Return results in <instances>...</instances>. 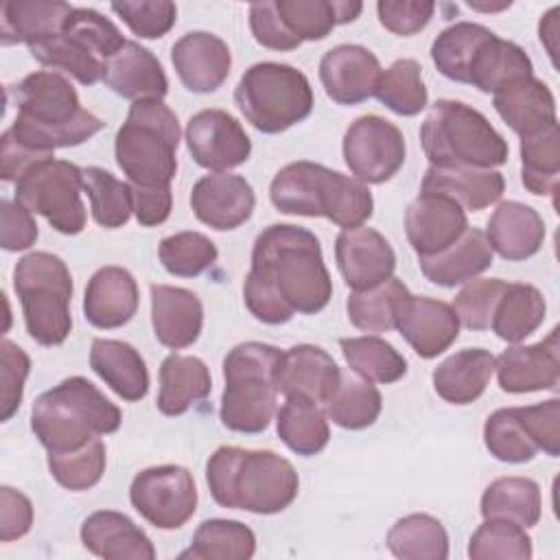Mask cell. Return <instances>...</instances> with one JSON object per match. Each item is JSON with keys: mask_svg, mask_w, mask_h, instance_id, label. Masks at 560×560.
Returning a JSON list of instances; mask_svg holds the SVG:
<instances>
[{"mask_svg": "<svg viewBox=\"0 0 560 560\" xmlns=\"http://www.w3.org/2000/svg\"><path fill=\"white\" fill-rule=\"evenodd\" d=\"M483 444L494 459L505 464H525L538 453V446L532 442L518 416V407H503L488 416L483 424Z\"/></svg>", "mask_w": 560, "mask_h": 560, "instance_id": "50", "label": "cell"}, {"mask_svg": "<svg viewBox=\"0 0 560 560\" xmlns=\"http://www.w3.org/2000/svg\"><path fill=\"white\" fill-rule=\"evenodd\" d=\"M494 357L483 348H466L444 359L433 370V387L451 405H470L488 387Z\"/></svg>", "mask_w": 560, "mask_h": 560, "instance_id": "32", "label": "cell"}, {"mask_svg": "<svg viewBox=\"0 0 560 560\" xmlns=\"http://www.w3.org/2000/svg\"><path fill=\"white\" fill-rule=\"evenodd\" d=\"M409 289L398 278H389L383 284L365 291H352L346 302L348 319L363 332H389L396 328L398 315Z\"/></svg>", "mask_w": 560, "mask_h": 560, "instance_id": "40", "label": "cell"}, {"mask_svg": "<svg viewBox=\"0 0 560 560\" xmlns=\"http://www.w3.org/2000/svg\"><path fill=\"white\" fill-rule=\"evenodd\" d=\"M186 147L192 160L214 173L241 166L252 153V140L225 109H201L186 125Z\"/></svg>", "mask_w": 560, "mask_h": 560, "instance_id": "13", "label": "cell"}, {"mask_svg": "<svg viewBox=\"0 0 560 560\" xmlns=\"http://www.w3.org/2000/svg\"><path fill=\"white\" fill-rule=\"evenodd\" d=\"M483 518H508L534 527L542 514L540 486L529 477H499L481 494Z\"/></svg>", "mask_w": 560, "mask_h": 560, "instance_id": "38", "label": "cell"}, {"mask_svg": "<svg viewBox=\"0 0 560 560\" xmlns=\"http://www.w3.org/2000/svg\"><path fill=\"white\" fill-rule=\"evenodd\" d=\"M256 206L252 184L232 173H210L197 179L190 190L195 217L212 230L225 232L243 225Z\"/></svg>", "mask_w": 560, "mask_h": 560, "instance_id": "17", "label": "cell"}, {"mask_svg": "<svg viewBox=\"0 0 560 560\" xmlns=\"http://www.w3.org/2000/svg\"><path fill=\"white\" fill-rule=\"evenodd\" d=\"M90 368L122 400H142L149 392V370L140 352L120 339H94L90 348Z\"/></svg>", "mask_w": 560, "mask_h": 560, "instance_id": "31", "label": "cell"}, {"mask_svg": "<svg viewBox=\"0 0 560 560\" xmlns=\"http://www.w3.org/2000/svg\"><path fill=\"white\" fill-rule=\"evenodd\" d=\"M381 72L376 55L359 44H339L319 61L324 92L339 105H359L374 96Z\"/></svg>", "mask_w": 560, "mask_h": 560, "instance_id": "16", "label": "cell"}, {"mask_svg": "<svg viewBox=\"0 0 560 560\" xmlns=\"http://www.w3.org/2000/svg\"><path fill=\"white\" fill-rule=\"evenodd\" d=\"M282 350L245 341L234 346L223 359L225 389L221 396V422L236 433H260L276 413L278 370Z\"/></svg>", "mask_w": 560, "mask_h": 560, "instance_id": "7", "label": "cell"}, {"mask_svg": "<svg viewBox=\"0 0 560 560\" xmlns=\"http://www.w3.org/2000/svg\"><path fill=\"white\" fill-rule=\"evenodd\" d=\"M72 9L61 0H9L0 9V39L4 46H33L59 35Z\"/></svg>", "mask_w": 560, "mask_h": 560, "instance_id": "30", "label": "cell"}, {"mask_svg": "<svg viewBox=\"0 0 560 560\" xmlns=\"http://www.w3.org/2000/svg\"><path fill=\"white\" fill-rule=\"evenodd\" d=\"M245 280L267 289L287 308L302 315L319 313L332 298L319 238L291 223H273L256 236Z\"/></svg>", "mask_w": 560, "mask_h": 560, "instance_id": "1", "label": "cell"}, {"mask_svg": "<svg viewBox=\"0 0 560 560\" xmlns=\"http://www.w3.org/2000/svg\"><path fill=\"white\" fill-rule=\"evenodd\" d=\"M472 560H527L532 558V538L514 521L486 518L468 542Z\"/></svg>", "mask_w": 560, "mask_h": 560, "instance_id": "51", "label": "cell"}, {"mask_svg": "<svg viewBox=\"0 0 560 560\" xmlns=\"http://www.w3.org/2000/svg\"><path fill=\"white\" fill-rule=\"evenodd\" d=\"M13 289L22 302L26 332L39 346H59L72 330V276L48 252H31L13 267Z\"/></svg>", "mask_w": 560, "mask_h": 560, "instance_id": "8", "label": "cell"}, {"mask_svg": "<svg viewBox=\"0 0 560 560\" xmlns=\"http://www.w3.org/2000/svg\"><path fill=\"white\" fill-rule=\"evenodd\" d=\"M276 429L280 440L298 455L311 457L326 448L330 440V427L326 413L317 402L289 396L276 413Z\"/></svg>", "mask_w": 560, "mask_h": 560, "instance_id": "39", "label": "cell"}, {"mask_svg": "<svg viewBox=\"0 0 560 560\" xmlns=\"http://www.w3.org/2000/svg\"><path fill=\"white\" fill-rule=\"evenodd\" d=\"M505 287L508 282L501 278H479L466 282L453 300L459 324L470 330H488L497 302L503 295Z\"/></svg>", "mask_w": 560, "mask_h": 560, "instance_id": "56", "label": "cell"}, {"mask_svg": "<svg viewBox=\"0 0 560 560\" xmlns=\"http://www.w3.org/2000/svg\"><path fill=\"white\" fill-rule=\"evenodd\" d=\"M499 387L508 394H527L540 389H558L560 383V348L558 328L547 339L532 346H512L494 359Z\"/></svg>", "mask_w": 560, "mask_h": 560, "instance_id": "18", "label": "cell"}, {"mask_svg": "<svg viewBox=\"0 0 560 560\" xmlns=\"http://www.w3.org/2000/svg\"><path fill=\"white\" fill-rule=\"evenodd\" d=\"M387 547L402 560H444L448 556V534L431 514H409L398 518L387 532Z\"/></svg>", "mask_w": 560, "mask_h": 560, "instance_id": "42", "label": "cell"}, {"mask_svg": "<svg viewBox=\"0 0 560 560\" xmlns=\"http://www.w3.org/2000/svg\"><path fill=\"white\" fill-rule=\"evenodd\" d=\"M61 33L77 39L79 44H83L88 50H92L103 61H107L127 42L122 37V33L118 31V26L94 9H77L74 7L66 20Z\"/></svg>", "mask_w": 560, "mask_h": 560, "instance_id": "55", "label": "cell"}, {"mask_svg": "<svg viewBox=\"0 0 560 560\" xmlns=\"http://www.w3.org/2000/svg\"><path fill=\"white\" fill-rule=\"evenodd\" d=\"M492 35L490 28L475 22H457L444 28L431 44V61L440 74L451 81L468 83V68L479 46Z\"/></svg>", "mask_w": 560, "mask_h": 560, "instance_id": "45", "label": "cell"}, {"mask_svg": "<svg viewBox=\"0 0 560 560\" xmlns=\"http://www.w3.org/2000/svg\"><path fill=\"white\" fill-rule=\"evenodd\" d=\"M120 409L83 376L63 378L35 398L31 429L48 453H68L118 431Z\"/></svg>", "mask_w": 560, "mask_h": 560, "instance_id": "4", "label": "cell"}, {"mask_svg": "<svg viewBox=\"0 0 560 560\" xmlns=\"http://www.w3.org/2000/svg\"><path fill=\"white\" fill-rule=\"evenodd\" d=\"M112 11L131 28L133 35L144 39H158L166 35L177 20V7L168 0L114 2Z\"/></svg>", "mask_w": 560, "mask_h": 560, "instance_id": "57", "label": "cell"}, {"mask_svg": "<svg viewBox=\"0 0 560 560\" xmlns=\"http://www.w3.org/2000/svg\"><path fill=\"white\" fill-rule=\"evenodd\" d=\"M492 247L486 232L477 228H466V232L433 256L420 258V269L424 278L438 287H457L475 280L492 265Z\"/></svg>", "mask_w": 560, "mask_h": 560, "instance_id": "29", "label": "cell"}, {"mask_svg": "<svg viewBox=\"0 0 560 560\" xmlns=\"http://www.w3.org/2000/svg\"><path fill=\"white\" fill-rule=\"evenodd\" d=\"M374 96L398 116H416L429 103L422 68L416 59H398L381 72Z\"/></svg>", "mask_w": 560, "mask_h": 560, "instance_id": "48", "label": "cell"}, {"mask_svg": "<svg viewBox=\"0 0 560 560\" xmlns=\"http://www.w3.org/2000/svg\"><path fill=\"white\" fill-rule=\"evenodd\" d=\"M435 2L420 0H381L376 4L378 22L392 31L394 35H416L420 33L433 18Z\"/></svg>", "mask_w": 560, "mask_h": 560, "instance_id": "60", "label": "cell"}, {"mask_svg": "<svg viewBox=\"0 0 560 560\" xmlns=\"http://www.w3.org/2000/svg\"><path fill=\"white\" fill-rule=\"evenodd\" d=\"M383 409L381 392L365 378L341 374L337 389L326 400V416L341 429L372 427Z\"/></svg>", "mask_w": 560, "mask_h": 560, "instance_id": "46", "label": "cell"}, {"mask_svg": "<svg viewBox=\"0 0 560 560\" xmlns=\"http://www.w3.org/2000/svg\"><path fill=\"white\" fill-rule=\"evenodd\" d=\"M466 228V210L442 192L422 190L405 210L407 241L418 258L442 252L455 243Z\"/></svg>", "mask_w": 560, "mask_h": 560, "instance_id": "15", "label": "cell"}, {"mask_svg": "<svg viewBox=\"0 0 560 560\" xmlns=\"http://www.w3.org/2000/svg\"><path fill=\"white\" fill-rule=\"evenodd\" d=\"M560 177L558 122L521 138V182L532 195H556Z\"/></svg>", "mask_w": 560, "mask_h": 560, "instance_id": "44", "label": "cell"}, {"mask_svg": "<svg viewBox=\"0 0 560 560\" xmlns=\"http://www.w3.org/2000/svg\"><path fill=\"white\" fill-rule=\"evenodd\" d=\"M0 217H2V230H0V245L7 252H22L28 249L37 236V223L33 219V212L24 208L20 201H0Z\"/></svg>", "mask_w": 560, "mask_h": 560, "instance_id": "62", "label": "cell"}, {"mask_svg": "<svg viewBox=\"0 0 560 560\" xmlns=\"http://www.w3.org/2000/svg\"><path fill=\"white\" fill-rule=\"evenodd\" d=\"M313 101L306 74L276 61L249 66L234 90L236 107L262 133H280L302 122L308 118Z\"/></svg>", "mask_w": 560, "mask_h": 560, "instance_id": "9", "label": "cell"}, {"mask_svg": "<svg viewBox=\"0 0 560 560\" xmlns=\"http://www.w3.org/2000/svg\"><path fill=\"white\" fill-rule=\"evenodd\" d=\"M171 61L184 88L197 94L219 90L232 68L228 44L206 31L182 35L171 48Z\"/></svg>", "mask_w": 560, "mask_h": 560, "instance_id": "19", "label": "cell"}, {"mask_svg": "<svg viewBox=\"0 0 560 560\" xmlns=\"http://www.w3.org/2000/svg\"><path fill=\"white\" fill-rule=\"evenodd\" d=\"M182 129L162 101H136L116 133V164L136 188H171Z\"/></svg>", "mask_w": 560, "mask_h": 560, "instance_id": "6", "label": "cell"}, {"mask_svg": "<svg viewBox=\"0 0 560 560\" xmlns=\"http://www.w3.org/2000/svg\"><path fill=\"white\" fill-rule=\"evenodd\" d=\"M256 551L254 532L241 521L208 518L192 534V542L182 558L195 560H247Z\"/></svg>", "mask_w": 560, "mask_h": 560, "instance_id": "41", "label": "cell"}, {"mask_svg": "<svg viewBox=\"0 0 560 560\" xmlns=\"http://www.w3.org/2000/svg\"><path fill=\"white\" fill-rule=\"evenodd\" d=\"M545 298L534 284L508 282L497 302L490 328L508 343H518L529 337L545 319Z\"/></svg>", "mask_w": 560, "mask_h": 560, "instance_id": "37", "label": "cell"}, {"mask_svg": "<svg viewBox=\"0 0 560 560\" xmlns=\"http://www.w3.org/2000/svg\"><path fill=\"white\" fill-rule=\"evenodd\" d=\"M7 101L18 109L7 131L39 153L52 155L59 147L83 144L105 127L96 114L81 107L72 83L55 70L26 74L7 88Z\"/></svg>", "mask_w": 560, "mask_h": 560, "instance_id": "2", "label": "cell"}, {"mask_svg": "<svg viewBox=\"0 0 560 560\" xmlns=\"http://www.w3.org/2000/svg\"><path fill=\"white\" fill-rule=\"evenodd\" d=\"M140 293L136 278L116 265L101 267L85 287L83 315L96 328H120L138 311Z\"/></svg>", "mask_w": 560, "mask_h": 560, "instance_id": "23", "label": "cell"}, {"mask_svg": "<svg viewBox=\"0 0 560 560\" xmlns=\"http://www.w3.org/2000/svg\"><path fill=\"white\" fill-rule=\"evenodd\" d=\"M278 15L300 42H317L339 24L354 22L363 11L361 2L337 0H276Z\"/></svg>", "mask_w": 560, "mask_h": 560, "instance_id": "36", "label": "cell"}, {"mask_svg": "<svg viewBox=\"0 0 560 560\" xmlns=\"http://www.w3.org/2000/svg\"><path fill=\"white\" fill-rule=\"evenodd\" d=\"M33 525V505L26 494L11 486L0 488V540L22 538Z\"/></svg>", "mask_w": 560, "mask_h": 560, "instance_id": "63", "label": "cell"}, {"mask_svg": "<svg viewBox=\"0 0 560 560\" xmlns=\"http://www.w3.org/2000/svg\"><path fill=\"white\" fill-rule=\"evenodd\" d=\"M129 501L153 527L177 529L197 510V486L184 466H151L133 477Z\"/></svg>", "mask_w": 560, "mask_h": 560, "instance_id": "11", "label": "cell"}, {"mask_svg": "<svg viewBox=\"0 0 560 560\" xmlns=\"http://www.w3.org/2000/svg\"><path fill=\"white\" fill-rule=\"evenodd\" d=\"M151 324L155 339L173 350L192 346L203 328L201 300L182 287H151Z\"/></svg>", "mask_w": 560, "mask_h": 560, "instance_id": "24", "label": "cell"}, {"mask_svg": "<svg viewBox=\"0 0 560 560\" xmlns=\"http://www.w3.org/2000/svg\"><path fill=\"white\" fill-rule=\"evenodd\" d=\"M492 105L503 122L521 138H529L558 122L556 98L549 85L534 74L516 79L494 92Z\"/></svg>", "mask_w": 560, "mask_h": 560, "instance_id": "25", "label": "cell"}, {"mask_svg": "<svg viewBox=\"0 0 560 560\" xmlns=\"http://www.w3.org/2000/svg\"><path fill=\"white\" fill-rule=\"evenodd\" d=\"M505 179L492 168H444L429 166L422 177V190L442 192L455 199L464 210H483L503 195Z\"/></svg>", "mask_w": 560, "mask_h": 560, "instance_id": "33", "label": "cell"}, {"mask_svg": "<svg viewBox=\"0 0 560 560\" xmlns=\"http://www.w3.org/2000/svg\"><path fill=\"white\" fill-rule=\"evenodd\" d=\"M534 66L527 52L508 39H501L492 33L475 52L470 68H468V83L475 85L479 92L494 94L508 83L532 77Z\"/></svg>", "mask_w": 560, "mask_h": 560, "instance_id": "35", "label": "cell"}, {"mask_svg": "<svg viewBox=\"0 0 560 560\" xmlns=\"http://www.w3.org/2000/svg\"><path fill=\"white\" fill-rule=\"evenodd\" d=\"M212 378L208 365L199 357L168 354L160 365L158 409L164 416H182L195 402L208 398Z\"/></svg>", "mask_w": 560, "mask_h": 560, "instance_id": "34", "label": "cell"}, {"mask_svg": "<svg viewBox=\"0 0 560 560\" xmlns=\"http://www.w3.org/2000/svg\"><path fill=\"white\" fill-rule=\"evenodd\" d=\"M420 142L431 166L492 168L508 162V142L475 107L440 98L431 105Z\"/></svg>", "mask_w": 560, "mask_h": 560, "instance_id": "5", "label": "cell"}, {"mask_svg": "<svg viewBox=\"0 0 560 560\" xmlns=\"http://www.w3.org/2000/svg\"><path fill=\"white\" fill-rule=\"evenodd\" d=\"M339 273L352 291H365L394 276L396 254L389 241L365 225L341 230L335 241Z\"/></svg>", "mask_w": 560, "mask_h": 560, "instance_id": "14", "label": "cell"}, {"mask_svg": "<svg viewBox=\"0 0 560 560\" xmlns=\"http://www.w3.org/2000/svg\"><path fill=\"white\" fill-rule=\"evenodd\" d=\"M206 481L221 508L252 514H278L295 501L300 490L289 459L273 451L241 446H219L206 464Z\"/></svg>", "mask_w": 560, "mask_h": 560, "instance_id": "3", "label": "cell"}, {"mask_svg": "<svg viewBox=\"0 0 560 560\" xmlns=\"http://www.w3.org/2000/svg\"><path fill=\"white\" fill-rule=\"evenodd\" d=\"M332 168L308 160L291 162L276 173L269 197L276 210L300 217H324Z\"/></svg>", "mask_w": 560, "mask_h": 560, "instance_id": "27", "label": "cell"}, {"mask_svg": "<svg viewBox=\"0 0 560 560\" xmlns=\"http://www.w3.org/2000/svg\"><path fill=\"white\" fill-rule=\"evenodd\" d=\"M105 85L129 101H162L168 92V79L160 59L138 42L127 39L103 70Z\"/></svg>", "mask_w": 560, "mask_h": 560, "instance_id": "21", "label": "cell"}, {"mask_svg": "<svg viewBox=\"0 0 560 560\" xmlns=\"http://www.w3.org/2000/svg\"><path fill=\"white\" fill-rule=\"evenodd\" d=\"M0 420L7 422L20 409L24 383L31 372L28 354L13 341L2 339L0 343Z\"/></svg>", "mask_w": 560, "mask_h": 560, "instance_id": "58", "label": "cell"}, {"mask_svg": "<svg viewBox=\"0 0 560 560\" xmlns=\"http://www.w3.org/2000/svg\"><path fill=\"white\" fill-rule=\"evenodd\" d=\"M107 453L101 438H94L85 446L68 453H48L50 475L59 486L72 492L90 490L105 472Z\"/></svg>", "mask_w": 560, "mask_h": 560, "instance_id": "52", "label": "cell"}, {"mask_svg": "<svg viewBox=\"0 0 560 560\" xmlns=\"http://www.w3.org/2000/svg\"><path fill=\"white\" fill-rule=\"evenodd\" d=\"M372 212H374V199L370 188L357 177H348L339 171H332L324 217L335 225L350 230V228L363 225L372 217Z\"/></svg>", "mask_w": 560, "mask_h": 560, "instance_id": "54", "label": "cell"}, {"mask_svg": "<svg viewBox=\"0 0 560 560\" xmlns=\"http://www.w3.org/2000/svg\"><path fill=\"white\" fill-rule=\"evenodd\" d=\"M158 256L171 276L195 278L217 262L219 252L217 245L201 232H177L162 238Z\"/></svg>", "mask_w": 560, "mask_h": 560, "instance_id": "53", "label": "cell"}, {"mask_svg": "<svg viewBox=\"0 0 560 560\" xmlns=\"http://www.w3.org/2000/svg\"><path fill=\"white\" fill-rule=\"evenodd\" d=\"M341 381L335 359L319 346L300 343L282 352L278 370V392L313 402H326Z\"/></svg>", "mask_w": 560, "mask_h": 560, "instance_id": "22", "label": "cell"}, {"mask_svg": "<svg viewBox=\"0 0 560 560\" xmlns=\"http://www.w3.org/2000/svg\"><path fill=\"white\" fill-rule=\"evenodd\" d=\"M402 339L422 359L448 350L459 337V319L451 304L424 295H409L396 322Z\"/></svg>", "mask_w": 560, "mask_h": 560, "instance_id": "20", "label": "cell"}, {"mask_svg": "<svg viewBox=\"0 0 560 560\" xmlns=\"http://www.w3.org/2000/svg\"><path fill=\"white\" fill-rule=\"evenodd\" d=\"M133 214L140 225L153 228L168 219L173 208L171 188H136L131 186Z\"/></svg>", "mask_w": 560, "mask_h": 560, "instance_id": "64", "label": "cell"}, {"mask_svg": "<svg viewBox=\"0 0 560 560\" xmlns=\"http://www.w3.org/2000/svg\"><path fill=\"white\" fill-rule=\"evenodd\" d=\"M249 28L254 39L271 50H295L302 42L291 35L284 26L282 18L278 15L276 2L262 0L249 7Z\"/></svg>", "mask_w": 560, "mask_h": 560, "instance_id": "61", "label": "cell"}, {"mask_svg": "<svg viewBox=\"0 0 560 560\" xmlns=\"http://www.w3.org/2000/svg\"><path fill=\"white\" fill-rule=\"evenodd\" d=\"M83 190L90 197L92 217L101 228L114 230L122 228L129 221L133 212L129 182L116 179L105 168L88 166L83 168Z\"/></svg>", "mask_w": 560, "mask_h": 560, "instance_id": "49", "label": "cell"}, {"mask_svg": "<svg viewBox=\"0 0 560 560\" xmlns=\"http://www.w3.org/2000/svg\"><path fill=\"white\" fill-rule=\"evenodd\" d=\"M28 52L42 66L61 70V72L74 77L81 85H94L103 79L105 61L101 57H96L92 50H88L83 44H79L77 39H72L63 33L28 46Z\"/></svg>", "mask_w": 560, "mask_h": 560, "instance_id": "47", "label": "cell"}, {"mask_svg": "<svg viewBox=\"0 0 560 560\" xmlns=\"http://www.w3.org/2000/svg\"><path fill=\"white\" fill-rule=\"evenodd\" d=\"M88 551L105 560H153L151 538L127 516L114 510L92 512L81 525Z\"/></svg>", "mask_w": 560, "mask_h": 560, "instance_id": "26", "label": "cell"}, {"mask_svg": "<svg viewBox=\"0 0 560 560\" xmlns=\"http://www.w3.org/2000/svg\"><path fill=\"white\" fill-rule=\"evenodd\" d=\"M518 416L538 446V451L547 453L549 457H558L560 453V400L549 398L545 402L518 407Z\"/></svg>", "mask_w": 560, "mask_h": 560, "instance_id": "59", "label": "cell"}, {"mask_svg": "<svg viewBox=\"0 0 560 560\" xmlns=\"http://www.w3.org/2000/svg\"><path fill=\"white\" fill-rule=\"evenodd\" d=\"M486 238L501 258L525 260L532 258L545 241L542 217L521 201H501L488 219Z\"/></svg>", "mask_w": 560, "mask_h": 560, "instance_id": "28", "label": "cell"}, {"mask_svg": "<svg viewBox=\"0 0 560 560\" xmlns=\"http://www.w3.org/2000/svg\"><path fill=\"white\" fill-rule=\"evenodd\" d=\"M83 168L68 160H44L15 182V201L42 214L57 232L79 234L88 212L81 201Z\"/></svg>", "mask_w": 560, "mask_h": 560, "instance_id": "10", "label": "cell"}, {"mask_svg": "<svg viewBox=\"0 0 560 560\" xmlns=\"http://www.w3.org/2000/svg\"><path fill=\"white\" fill-rule=\"evenodd\" d=\"M339 346L350 370L370 383H396L407 374V359L376 335L346 337Z\"/></svg>", "mask_w": 560, "mask_h": 560, "instance_id": "43", "label": "cell"}, {"mask_svg": "<svg viewBox=\"0 0 560 560\" xmlns=\"http://www.w3.org/2000/svg\"><path fill=\"white\" fill-rule=\"evenodd\" d=\"M407 147L402 131L376 114L359 116L343 136V160L363 184H383L405 164Z\"/></svg>", "mask_w": 560, "mask_h": 560, "instance_id": "12", "label": "cell"}]
</instances>
